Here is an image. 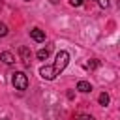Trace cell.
<instances>
[{"label":"cell","instance_id":"1","mask_svg":"<svg viewBox=\"0 0 120 120\" xmlns=\"http://www.w3.org/2000/svg\"><path fill=\"white\" fill-rule=\"evenodd\" d=\"M68 64H69V52H68V51H60V52L56 54V58H54L52 64H45V66L39 68V75H41L45 81H52V79H56V77L66 69Z\"/></svg>","mask_w":120,"mask_h":120},{"label":"cell","instance_id":"2","mask_svg":"<svg viewBox=\"0 0 120 120\" xmlns=\"http://www.w3.org/2000/svg\"><path fill=\"white\" fill-rule=\"evenodd\" d=\"M11 82H13L15 90H21V92H22V90L28 88V77H26L24 71H15L13 77H11Z\"/></svg>","mask_w":120,"mask_h":120},{"label":"cell","instance_id":"3","mask_svg":"<svg viewBox=\"0 0 120 120\" xmlns=\"http://www.w3.org/2000/svg\"><path fill=\"white\" fill-rule=\"evenodd\" d=\"M51 51H52V43H47V47L39 49V51L36 52V56H38L39 60H47V58H49V54H51Z\"/></svg>","mask_w":120,"mask_h":120},{"label":"cell","instance_id":"4","mask_svg":"<svg viewBox=\"0 0 120 120\" xmlns=\"http://www.w3.org/2000/svg\"><path fill=\"white\" fill-rule=\"evenodd\" d=\"M30 38L34 39V41H45V32L43 30H39V28H32L30 30Z\"/></svg>","mask_w":120,"mask_h":120},{"label":"cell","instance_id":"5","mask_svg":"<svg viewBox=\"0 0 120 120\" xmlns=\"http://www.w3.org/2000/svg\"><path fill=\"white\" fill-rule=\"evenodd\" d=\"M19 54H21L22 64H24L26 68H30V51H28L26 47H21V49H19Z\"/></svg>","mask_w":120,"mask_h":120},{"label":"cell","instance_id":"6","mask_svg":"<svg viewBox=\"0 0 120 120\" xmlns=\"http://www.w3.org/2000/svg\"><path fill=\"white\" fill-rule=\"evenodd\" d=\"M0 60L4 62V64H8V66H11L13 62H15V56L9 52V51H4V52H0Z\"/></svg>","mask_w":120,"mask_h":120},{"label":"cell","instance_id":"7","mask_svg":"<svg viewBox=\"0 0 120 120\" xmlns=\"http://www.w3.org/2000/svg\"><path fill=\"white\" fill-rule=\"evenodd\" d=\"M77 90L82 92V94H86V92L92 90V84H90L88 81H79V82H77Z\"/></svg>","mask_w":120,"mask_h":120},{"label":"cell","instance_id":"8","mask_svg":"<svg viewBox=\"0 0 120 120\" xmlns=\"http://www.w3.org/2000/svg\"><path fill=\"white\" fill-rule=\"evenodd\" d=\"M98 101H99V105H103V107H105V105H109L111 98H109V94H107V92H101V94H99V98H98Z\"/></svg>","mask_w":120,"mask_h":120},{"label":"cell","instance_id":"9","mask_svg":"<svg viewBox=\"0 0 120 120\" xmlns=\"http://www.w3.org/2000/svg\"><path fill=\"white\" fill-rule=\"evenodd\" d=\"M8 32H9V30H8V26H6V24H4L2 21H0V38H4V36H8Z\"/></svg>","mask_w":120,"mask_h":120},{"label":"cell","instance_id":"10","mask_svg":"<svg viewBox=\"0 0 120 120\" xmlns=\"http://www.w3.org/2000/svg\"><path fill=\"white\" fill-rule=\"evenodd\" d=\"M82 2H84V0H69V6H73V8H79V6H82Z\"/></svg>","mask_w":120,"mask_h":120},{"label":"cell","instance_id":"11","mask_svg":"<svg viewBox=\"0 0 120 120\" xmlns=\"http://www.w3.org/2000/svg\"><path fill=\"white\" fill-rule=\"evenodd\" d=\"M96 4H98L99 8H107V6H109V0H96Z\"/></svg>","mask_w":120,"mask_h":120},{"label":"cell","instance_id":"12","mask_svg":"<svg viewBox=\"0 0 120 120\" xmlns=\"http://www.w3.org/2000/svg\"><path fill=\"white\" fill-rule=\"evenodd\" d=\"M77 120H96V118H94V116H90V114H81Z\"/></svg>","mask_w":120,"mask_h":120},{"label":"cell","instance_id":"13","mask_svg":"<svg viewBox=\"0 0 120 120\" xmlns=\"http://www.w3.org/2000/svg\"><path fill=\"white\" fill-rule=\"evenodd\" d=\"M96 66H98V62L94 60V62H88V64H86L84 68H88V69H92V68H96Z\"/></svg>","mask_w":120,"mask_h":120},{"label":"cell","instance_id":"14","mask_svg":"<svg viewBox=\"0 0 120 120\" xmlns=\"http://www.w3.org/2000/svg\"><path fill=\"white\" fill-rule=\"evenodd\" d=\"M24 2H30V0H24Z\"/></svg>","mask_w":120,"mask_h":120}]
</instances>
